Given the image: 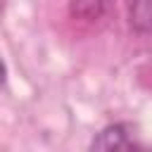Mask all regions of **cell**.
<instances>
[{"instance_id":"1","label":"cell","mask_w":152,"mask_h":152,"mask_svg":"<svg viewBox=\"0 0 152 152\" xmlns=\"http://www.w3.org/2000/svg\"><path fill=\"white\" fill-rule=\"evenodd\" d=\"M135 145L138 142L133 140V135L128 133V126H124V124L107 126L93 140V150H131Z\"/></svg>"},{"instance_id":"2","label":"cell","mask_w":152,"mask_h":152,"mask_svg":"<svg viewBox=\"0 0 152 152\" xmlns=\"http://www.w3.org/2000/svg\"><path fill=\"white\" fill-rule=\"evenodd\" d=\"M131 24L138 31H152V0H133Z\"/></svg>"},{"instance_id":"3","label":"cell","mask_w":152,"mask_h":152,"mask_svg":"<svg viewBox=\"0 0 152 152\" xmlns=\"http://www.w3.org/2000/svg\"><path fill=\"white\" fill-rule=\"evenodd\" d=\"M5 78H7V71H5V64H2V59H0V86L5 83Z\"/></svg>"}]
</instances>
